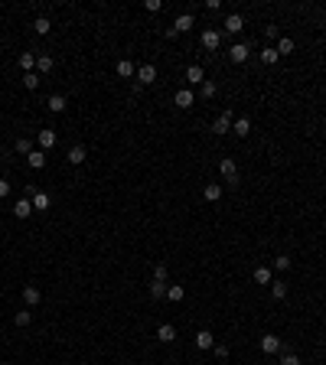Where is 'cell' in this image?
<instances>
[{
  "label": "cell",
  "mask_w": 326,
  "mask_h": 365,
  "mask_svg": "<svg viewBox=\"0 0 326 365\" xmlns=\"http://www.w3.org/2000/svg\"><path fill=\"white\" fill-rule=\"evenodd\" d=\"M203 196H206V202H219L222 199V183H206Z\"/></svg>",
  "instance_id": "cell-21"
},
{
  "label": "cell",
  "mask_w": 326,
  "mask_h": 365,
  "mask_svg": "<svg viewBox=\"0 0 326 365\" xmlns=\"http://www.w3.org/2000/svg\"><path fill=\"white\" fill-rule=\"evenodd\" d=\"M144 7H147V10H150V13H157V10H160V7H163V4H160V0H147V4H144Z\"/></svg>",
  "instance_id": "cell-40"
},
{
  "label": "cell",
  "mask_w": 326,
  "mask_h": 365,
  "mask_svg": "<svg viewBox=\"0 0 326 365\" xmlns=\"http://www.w3.org/2000/svg\"><path fill=\"white\" fill-rule=\"evenodd\" d=\"M85 147H82V143H75V147H69V157H66V160L69 163H72V167H82V163H85Z\"/></svg>",
  "instance_id": "cell-10"
},
{
  "label": "cell",
  "mask_w": 326,
  "mask_h": 365,
  "mask_svg": "<svg viewBox=\"0 0 326 365\" xmlns=\"http://www.w3.org/2000/svg\"><path fill=\"white\" fill-rule=\"evenodd\" d=\"M258 59H261V62H265V65H274V62H277V59H281V56H277V49H274V46H265V49H261V52H258Z\"/></svg>",
  "instance_id": "cell-25"
},
{
  "label": "cell",
  "mask_w": 326,
  "mask_h": 365,
  "mask_svg": "<svg viewBox=\"0 0 326 365\" xmlns=\"http://www.w3.org/2000/svg\"><path fill=\"white\" fill-rule=\"evenodd\" d=\"M241 26H245V17H241V13H228L225 17V33H241Z\"/></svg>",
  "instance_id": "cell-15"
},
{
  "label": "cell",
  "mask_w": 326,
  "mask_h": 365,
  "mask_svg": "<svg viewBox=\"0 0 326 365\" xmlns=\"http://www.w3.org/2000/svg\"><path fill=\"white\" fill-rule=\"evenodd\" d=\"M39 82H43V79H39L36 72H23V85L30 88V92H36V88H39Z\"/></svg>",
  "instance_id": "cell-34"
},
{
  "label": "cell",
  "mask_w": 326,
  "mask_h": 365,
  "mask_svg": "<svg viewBox=\"0 0 326 365\" xmlns=\"http://www.w3.org/2000/svg\"><path fill=\"white\" fill-rule=\"evenodd\" d=\"M46 108H49V111H52V114H62V111H66V108H69V101H66V95H52V98H49V101H46Z\"/></svg>",
  "instance_id": "cell-19"
},
{
  "label": "cell",
  "mask_w": 326,
  "mask_h": 365,
  "mask_svg": "<svg viewBox=\"0 0 326 365\" xmlns=\"http://www.w3.org/2000/svg\"><path fill=\"white\" fill-rule=\"evenodd\" d=\"M186 297V290L179 284H166V300H173V304H179V300Z\"/></svg>",
  "instance_id": "cell-27"
},
{
  "label": "cell",
  "mask_w": 326,
  "mask_h": 365,
  "mask_svg": "<svg viewBox=\"0 0 326 365\" xmlns=\"http://www.w3.org/2000/svg\"><path fill=\"white\" fill-rule=\"evenodd\" d=\"M17 154H26V157H30V154H33V140L20 137V140H17Z\"/></svg>",
  "instance_id": "cell-36"
},
{
  "label": "cell",
  "mask_w": 326,
  "mask_h": 365,
  "mask_svg": "<svg viewBox=\"0 0 326 365\" xmlns=\"http://www.w3.org/2000/svg\"><path fill=\"white\" fill-rule=\"evenodd\" d=\"M271 267H274V271H290V267H294V261H290V258H287V254H277V258H274V264H271Z\"/></svg>",
  "instance_id": "cell-33"
},
{
  "label": "cell",
  "mask_w": 326,
  "mask_h": 365,
  "mask_svg": "<svg viewBox=\"0 0 326 365\" xmlns=\"http://www.w3.org/2000/svg\"><path fill=\"white\" fill-rule=\"evenodd\" d=\"M13 323H17V326H30V323H33V310L30 307H26V310H17Z\"/></svg>",
  "instance_id": "cell-31"
},
{
  "label": "cell",
  "mask_w": 326,
  "mask_h": 365,
  "mask_svg": "<svg viewBox=\"0 0 326 365\" xmlns=\"http://www.w3.org/2000/svg\"><path fill=\"white\" fill-rule=\"evenodd\" d=\"M13 215L17 218H30L33 215V202L30 199H17V202H13Z\"/></svg>",
  "instance_id": "cell-13"
},
{
  "label": "cell",
  "mask_w": 326,
  "mask_h": 365,
  "mask_svg": "<svg viewBox=\"0 0 326 365\" xmlns=\"http://www.w3.org/2000/svg\"><path fill=\"white\" fill-rule=\"evenodd\" d=\"M26 163H30L33 170H43L46 167V150H33V154L26 157Z\"/></svg>",
  "instance_id": "cell-24"
},
{
  "label": "cell",
  "mask_w": 326,
  "mask_h": 365,
  "mask_svg": "<svg viewBox=\"0 0 326 365\" xmlns=\"http://www.w3.org/2000/svg\"><path fill=\"white\" fill-rule=\"evenodd\" d=\"M176 36H179V33L173 30V26H166V30H163V39H176Z\"/></svg>",
  "instance_id": "cell-42"
},
{
  "label": "cell",
  "mask_w": 326,
  "mask_h": 365,
  "mask_svg": "<svg viewBox=\"0 0 326 365\" xmlns=\"http://www.w3.org/2000/svg\"><path fill=\"white\" fill-rule=\"evenodd\" d=\"M248 56H251L248 43H235L232 49H228V59H232V62H238V65H241V62H248Z\"/></svg>",
  "instance_id": "cell-6"
},
{
  "label": "cell",
  "mask_w": 326,
  "mask_h": 365,
  "mask_svg": "<svg viewBox=\"0 0 326 365\" xmlns=\"http://www.w3.org/2000/svg\"><path fill=\"white\" fill-rule=\"evenodd\" d=\"M0 365H4V362H0Z\"/></svg>",
  "instance_id": "cell-43"
},
{
  "label": "cell",
  "mask_w": 326,
  "mask_h": 365,
  "mask_svg": "<svg viewBox=\"0 0 326 365\" xmlns=\"http://www.w3.org/2000/svg\"><path fill=\"white\" fill-rule=\"evenodd\" d=\"M196 346L199 349H212V346H216V336H212L209 329H199V333H196Z\"/></svg>",
  "instance_id": "cell-22"
},
{
  "label": "cell",
  "mask_w": 326,
  "mask_h": 365,
  "mask_svg": "<svg viewBox=\"0 0 326 365\" xmlns=\"http://www.w3.org/2000/svg\"><path fill=\"white\" fill-rule=\"evenodd\" d=\"M261 352H265V355L284 352V339H281V336H274V333H265V336H261Z\"/></svg>",
  "instance_id": "cell-2"
},
{
  "label": "cell",
  "mask_w": 326,
  "mask_h": 365,
  "mask_svg": "<svg viewBox=\"0 0 326 365\" xmlns=\"http://www.w3.org/2000/svg\"><path fill=\"white\" fill-rule=\"evenodd\" d=\"M157 339L160 342H173L176 339V326H173V323H160V326H157Z\"/></svg>",
  "instance_id": "cell-17"
},
{
  "label": "cell",
  "mask_w": 326,
  "mask_h": 365,
  "mask_svg": "<svg viewBox=\"0 0 326 365\" xmlns=\"http://www.w3.org/2000/svg\"><path fill=\"white\" fill-rule=\"evenodd\" d=\"M30 202H33V212H46V209H49V196H46V192H33V196H30Z\"/></svg>",
  "instance_id": "cell-18"
},
{
  "label": "cell",
  "mask_w": 326,
  "mask_h": 365,
  "mask_svg": "<svg viewBox=\"0 0 326 365\" xmlns=\"http://www.w3.org/2000/svg\"><path fill=\"white\" fill-rule=\"evenodd\" d=\"M271 280H274V267L271 264H261V267H254V284H261V287H271Z\"/></svg>",
  "instance_id": "cell-5"
},
{
  "label": "cell",
  "mask_w": 326,
  "mask_h": 365,
  "mask_svg": "<svg viewBox=\"0 0 326 365\" xmlns=\"http://www.w3.org/2000/svg\"><path fill=\"white\" fill-rule=\"evenodd\" d=\"M114 72L121 75V79H134V75H137V65H134L131 59H121V62L114 65Z\"/></svg>",
  "instance_id": "cell-14"
},
{
  "label": "cell",
  "mask_w": 326,
  "mask_h": 365,
  "mask_svg": "<svg viewBox=\"0 0 326 365\" xmlns=\"http://www.w3.org/2000/svg\"><path fill=\"white\" fill-rule=\"evenodd\" d=\"M271 297L274 300H284V297H287V280H271Z\"/></svg>",
  "instance_id": "cell-28"
},
{
  "label": "cell",
  "mask_w": 326,
  "mask_h": 365,
  "mask_svg": "<svg viewBox=\"0 0 326 365\" xmlns=\"http://www.w3.org/2000/svg\"><path fill=\"white\" fill-rule=\"evenodd\" d=\"M232 134L248 137V134H251V121H248V118H235V121H232Z\"/></svg>",
  "instance_id": "cell-20"
},
{
  "label": "cell",
  "mask_w": 326,
  "mask_h": 365,
  "mask_svg": "<svg viewBox=\"0 0 326 365\" xmlns=\"http://www.w3.org/2000/svg\"><path fill=\"white\" fill-rule=\"evenodd\" d=\"M36 140H39V150H49L52 143L59 140V137H55V130H52V127H43V130L36 134Z\"/></svg>",
  "instance_id": "cell-9"
},
{
  "label": "cell",
  "mask_w": 326,
  "mask_h": 365,
  "mask_svg": "<svg viewBox=\"0 0 326 365\" xmlns=\"http://www.w3.org/2000/svg\"><path fill=\"white\" fill-rule=\"evenodd\" d=\"M219 173H222V180L232 183V186H238V183H241V176H238V163H235L232 157H225V160L219 163Z\"/></svg>",
  "instance_id": "cell-1"
},
{
  "label": "cell",
  "mask_w": 326,
  "mask_h": 365,
  "mask_svg": "<svg viewBox=\"0 0 326 365\" xmlns=\"http://www.w3.org/2000/svg\"><path fill=\"white\" fill-rule=\"evenodd\" d=\"M192 26H196L192 13H179V17H176V23H173V30H176V33H189Z\"/></svg>",
  "instance_id": "cell-11"
},
{
  "label": "cell",
  "mask_w": 326,
  "mask_h": 365,
  "mask_svg": "<svg viewBox=\"0 0 326 365\" xmlns=\"http://www.w3.org/2000/svg\"><path fill=\"white\" fill-rule=\"evenodd\" d=\"M39 300H43V294H39V287H33V284H30V287H23V304L30 307V310L36 307Z\"/></svg>",
  "instance_id": "cell-16"
},
{
  "label": "cell",
  "mask_w": 326,
  "mask_h": 365,
  "mask_svg": "<svg viewBox=\"0 0 326 365\" xmlns=\"http://www.w3.org/2000/svg\"><path fill=\"white\" fill-rule=\"evenodd\" d=\"M199 39H203V46H206L209 52H216L219 46H222V33H219V30H203V36H199Z\"/></svg>",
  "instance_id": "cell-4"
},
{
  "label": "cell",
  "mask_w": 326,
  "mask_h": 365,
  "mask_svg": "<svg viewBox=\"0 0 326 365\" xmlns=\"http://www.w3.org/2000/svg\"><path fill=\"white\" fill-rule=\"evenodd\" d=\"M134 79H137V85H154V82H157V68L154 65H150V62H147V65H137V75H134Z\"/></svg>",
  "instance_id": "cell-3"
},
{
  "label": "cell",
  "mask_w": 326,
  "mask_h": 365,
  "mask_svg": "<svg viewBox=\"0 0 326 365\" xmlns=\"http://www.w3.org/2000/svg\"><path fill=\"white\" fill-rule=\"evenodd\" d=\"M173 101H176V108H192L196 105V95H192V88H179V92L173 95Z\"/></svg>",
  "instance_id": "cell-8"
},
{
  "label": "cell",
  "mask_w": 326,
  "mask_h": 365,
  "mask_svg": "<svg viewBox=\"0 0 326 365\" xmlns=\"http://www.w3.org/2000/svg\"><path fill=\"white\" fill-rule=\"evenodd\" d=\"M274 49H277V56H290V52H294V39H290V36H277Z\"/></svg>",
  "instance_id": "cell-23"
},
{
  "label": "cell",
  "mask_w": 326,
  "mask_h": 365,
  "mask_svg": "<svg viewBox=\"0 0 326 365\" xmlns=\"http://www.w3.org/2000/svg\"><path fill=\"white\" fill-rule=\"evenodd\" d=\"M216 92H219V85L212 79H206L203 85H199V95H203V98H216Z\"/></svg>",
  "instance_id": "cell-30"
},
{
  "label": "cell",
  "mask_w": 326,
  "mask_h": 365,
  "mask_svg": "<svg viewBox=\"0 0 326 365\" xmlns=\"http://www.w3.org/2000/svg\"><path fill=\"white\" fill-rule=\"evenodd\" d=\"M212 349H216V355H219V359H228V346H222V342H216Z\"/></svg>",
  "instance_id": "cell-39"
},
{
  "label": "cell",
  "mask_w": 326,
  "mask_h": 365,
  "mask_svg": "<svg viewBox=\"0 0 326 365\" xmlns=\"http://www.w3.org/2000/svg\"><path fill=\"white\" fill-rule=\"evenodd\" d=\"M281 365H300V355H294V352H284V355H281Z\"/></svg>",
  "instance_id": "cell-38"
},
{
  "label": "cell",
  "mask_w": 326,
  "mask_h": 365,
  "mask_svg": "<svg viewBox=\"0 0 326 365\" xmlns=\"http://www.w3.org/2000/svg\"><path fill=\"white\" fill-rule=\"evenodd\" d=\"M52 65H55L52 56H36V68L39 72H52Z\"/></svg>",
  "instance_id": "cell-35"
},
{
  "label": "cell",
  "mask_w": 326,
  "mask_h": 365,
  "mask_svg": "<svg viewBox=\"0 0 326 365\" xmlns=\"http://www.w3.org/2000/svg\"><path fill=\"white\" fill-rule=\"evenodd\" d=\"M232 111H222L216 121H212V130H216V134H228V130H232Z\"/></svg>",
  "instance_id": "cell-7"
},
{
  "label": "cell",
  "mask_w": 326,
  "mask_h": 365,
  "mask_svg": "<svg viewBox=\"0 0 326 365\" xmlns=\"http://www.w3.org/2000/svg\"><path fill=\"white\" fill-rule=\"evenodd\" d=\"M7 196H10V183L0 180V199H7Z\"/></svg>",
  "instance_id": "cell-41"
},
{
  "label": "cell",
  "mask_w": 326,
  "mask_h": 365,
  "mask_svg": "<svg viewBox=\"0 0 326 365\" xmlns=\"http://www.w3.org/2000/svg\"><path fill=\"white\" fill-rule=\"evenodd\" d=\"M49 30H52L49 17H36V20H33V33H39V36H46Z\"/></svg>",
  "instance_id": "cell-26"
},
{
  "label": "cell",
  "mask_w": 326,
  "mask_h": 365,
  "mask_svg": "<svg viewBox=\"0 0 326 365\" xmlns=\"http://www.w3.org/2000/svg\"><path fill=\"white\" fill-rule=\"evenodd\" d=\"M186 82H189V85H203L206 82V68L203 65H189L186 68Z\"/></svg>",
  "instance_id": "cell-12"
},
{
  "label": "cell",
  "mask_w": 326,
  "mask_h": 365,
  "mask_svg": "<svg viewBox=\"0 0 326 365\" xmlns=\"http://www.w3.org/2000/svg\"><path fill=\"white\" fill-rule=\"evenodd\" d=\"M150 297H154V300H163L166 297V284H163V280H150Z\"/></svg>",
  "instance_id": "cell-32"
},
{
  "label": "cell",
  "mask_w": 326,
  "mask_h": 365,
  "mask_svg": "<svg viewBox=\"0 0 326 365\" xmlns=\"http://www.w3.org/2000/svg\"><path fill=\"white\" fill-rule=\"evenodd\" d=\"M166 274H170V271H166V264H154V280H163V284H166Z\"/></svg>",
  "instance_id": "cell-37"
},
{
  "label": "cell",
  "mask_w": 326,
  "mask_h": 365,
  "mask_svg": "<svg viewBox=\"0 0 326 365\" xmlns=\"http://www.w3.org/2000/svg\"><path fill=\"white\" fill-rule=\"evenodd\" d=\"M33 65H36V52H20V68L33 72Z\"/></svg>",
  "instance_id": "cell-29"
}]
</instances>
